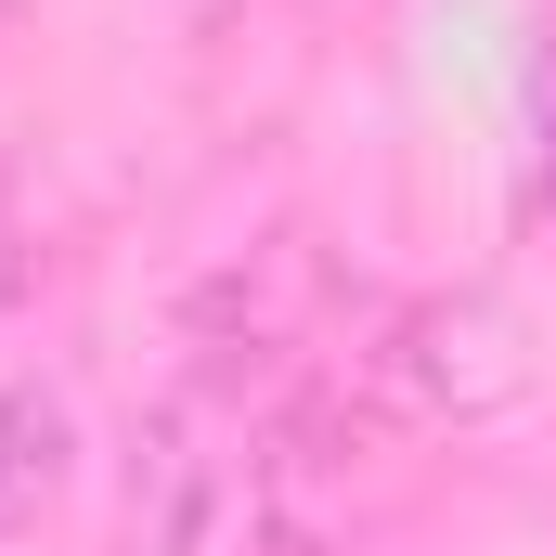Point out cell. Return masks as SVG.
Wrapping results in <instances>:
<instances>
[{
    "instance_id": "6da1fadb",
    "label": "cell",
    "mask_w": 556,
    "mask_h": 556,
    "mask_svg": "<svg viewBox=\"0 0 556 556\" xmlns=\"http://www.w3.org/2000/svg\"><path fill=\"white\" fill-rule=\"evenodd\" d=\"M415 440H427V427L402 415L363 363H350V376H311V389L273 415L260 466H247V492H260V544H273V556H350L389 505H402Z\"/></svg>"
},
{
    "instance_id": "7a4b0ae2",
    "label": "cell",
    "mask_w": 556,
    "mask_h": 556,
    "mask_svg": "<svg viewBox=\"0 0 556 556\" xmlns=\"http://www.w3.org/2000/svg\"><path fill=\"white\" fill-rule=\"evenodd\" d=\"M363 376H376L415 427H479V415H505V402L531 389V350H518V311L466 285V298L402 311V324L363 350Z\"/></svg>"
},
{
    "instance_id": "3957f363",
    "label": "cell",
    "mask_w": 556,
    "mask_h": 556,
    "mask_svg": "<svg viewBox=\"0 0 556 556\" xmlns=\"http://www.w3.org/2000/svg\"><path fill=\"white\" fill-rule=\"evenodd\" d=\"M207 518H220V402L168 389L130 440V479H117V556H194Z\"/></svg>"
},
{
    "instance_id": "277c9868",
    "label": "cell",
    "mask_w": 556,
    "mask_h": 556,
    "mask_svg": "<svg viewBox=\"0 0 556 556\" xmlns=\"http://www.w3.org/2000/svg\"><path fill=\"white\" fill-rule=\"evenodd\" d=\"M65 479V402L52 389H0V531H26Z\"/></svg>"
},
{
    "instance_id": "5b68a950",
    "label": "cell",
    "mask_w": 556,
    "mask_h": 556,
    "mask_svg": "<svg viewBox=\"0 0 556 556\" xmlns=\"http://www.w3.org/2000/svg\"><path fill=\"white\" fill-rule=\"evenodd\" d=\"M544 181H556V155H544Z\"/></svg>"
},
{
    "instance_id": "8992f818",
    "label": "cell",
    "mask_w": 556,
    "mask_h": 556,
    "mask_svg": "<svg viewBox=\"0 0 556 556\" xmlns=\"http://www.w3.org/2000/svg\"><path fill=\"white\" fill-rule=\"evenodd\" d=\"M0 13H13V0H0Z\"/></svg>"
}]
</instances>
